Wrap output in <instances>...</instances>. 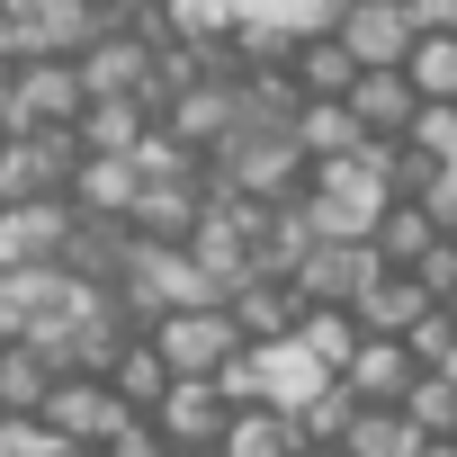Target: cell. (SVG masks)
<instances>
[{
  "mask_svg": "<svg viewBox=\"0 0 457 457\" xmlns=\"http://www.w3.org/2000/svg\"><path fill=\"white\" fill-rule=\"evenodd\" d=\"M206 170H215V188L224 197H252V206H287L296 188H305V153H296V135L287 126H234L215 153H206Z\"/></svg>",
  "mask_w": 457,
  "mask_h": 457,
  "instance_id": "1",
  "label": "cell"
},
{
  "mask_svg": "<svg viewBox=\"0 0 457 457\" xmlns=\"http://www.w3.org/2000/svg\"><path fill=\"white\" fill-rule=\"evenodd\" d=\"M81 72L72 54H19L0 72V135H37V126H72L81 117Z\"/></svg>",
  "mask_w": 457,
  "mask_h": 457,
  "instance_id": "2",
  "label": "cell"
},
{
  "mask_svg": "<svg viewBox=\"0 0 457 457\" xmlns=\"http://www.w3.org/2000/svg\"><path fill=\"white\" fill-rule=\"evenodd\" d=\"M144 341L162 350V368H170V377H215L224 359L243 350V332H234V314H224V296H197V305H162V314L144 323Z\"/></svg>",
  "mask_w": 457,
  "mask_h": 457,
  "instance_id": "3",
  "label": "cell"
},
{
  "mask_svg": "<svg viewBox=\"0 0 457 457\" xmlns=\"http://www.w3.org/2000/svg\"><path fill=\"white\" fill-rule=\"evenodd\" d=\"M72 162H81V135H72V126L0 135V206H37V197H63Z\"/></svg>",
  "mask_w": 457,
  "mask_h": 457,
  "instance_id": "4",
  "label": "cell"
},
{
  "mask_svg": "<svg viewBox=\"0 0 457 457\" xmlns=\"http://www.w3.org/2000/svg\"><path fill=\"white\" fill-rule=\"evenodd\" d=\"M153 126H162V135H179L188 153H215L224 135L243 126V99H234V72H206V81L170 90V99L153 108Z\"/></svg>",
  "mask_w": 457,
  "mask_h": 457,
  "instance_id": "5",
  "label": "cell"
},
{
  "mask_svg": "<svg viewBox=\"0 0 457 457\" xmlns=\"http://www.w3.org/2000/svg\"><path fill=\"white\" fill-rule=\"evenodd\" d=\"M72 72H81V90H90V99H135V108L153 117V90H144V81H153V46H144V37L99 28V37L72 54Z\"/></svg>",
  "mask_w": 457,
  "mask_h": 457,
  "instance_id": "6",
  "label": "cell"
},
{
  "mask_svg": "<svg viewBox=\"0 0 457 457\" xmlns=\"http://www.w3.org/2000/svg\"><path fill=\"white\" fill-rule=\"evenodd\" d=\"M206 188H215V170H188V179H135V197H126V234H135V243H188Z\"/></svg>",
  "mask_w": 457,
  "mask_h": 457,
  "instance_id": "7",
  "label": "cell"
},
{
  "mask_svg": "<svg viewBox=\"0 0 457 457\" xmlns=\"http://www.w3.org/2000/svg\"><path fill=\"white\" fill-rule=\"evenodd\" d=\"M332 37H341V54L368 72V63H403L412 19H403V0H341V10H332Z\"/></svg>",
  "mask_w": 457,
  "mask_h": 457,
  "instance_id": "8",
  "label": "cell"
},
{
  "mask_svg": "<svg viewBox=\"0 0 457 457\" xmlns=\"http://www.w3.org/2000/svg\"><path fill=\"white\" fill-rule=\"evenodd\" d=\"M63 224H72V206H63V197L0 206V270H54V252H63Z\"/></svg>",
  "mask_w": 457,
  "mask_h": 457,
  "instance_id": "9",
  "label": "cell"
},
{
  "mask_svg": "<svg viewBox=\"0 0 457 457\" xmlns=\"http://www.w3.org/2000/svg\"><path fill=\"white\" fill-rule=\"evenodd\" d=\"M341 108H350V126H359L368 144H395V135H403V117H412V81H403L395 63H368V72H350Z\"/></svg>",
  "mask_w": 457,
  "mask_h": 457,
  "instance_id": "10",
  "label": "cell"
},
{
  "mask_svg": "<svg viewBox=\"0 0 457 457\" xmlns=\"http://www.w3.org/2000/svg\"><path fill=\"white\" fill-rule=\"evenodd\" d=\"M108 412H117L108 377H81V368H54V386H46V403H37V421H46L54 439H99Z\"/></svg>",
  "mask_w": 457,
  "mask_h": 457,
  "instance_id": "11",
  "label": "cell"
},
{
  "mask_svg": "<svg viewBox=\"0 0 457 457\" xmlns=\"http://www.w3.org/2000/svg\"><path fill=\"white\" fill-rule=\"evenodd\" d=\"M215 421H224L215 377H170V386L153 395V430H162V448H206Z\"/></svg>",
  "mask_w": 457,
  "mask_h": 457,
  "instance_id": "12",
  "label": "cell"
},
{
  "mask_svg": "<svg viewBox=\"0 0 457 457\" xmlns=\"http://www.w3.org/2000/svg\"><path fill=\"white\" fill-rule=\"evenodd\" d=\"M224 314H234L243 341H287L296 314H305V296L287 278H234V287H224Z\"/></svg>",
  "mask_w": 457,
  "mask_h": 457,
  "instance_id": "13",
  "label": "cell"
},
{
  "mask_svg": "<svg viewBox=\"0 0 457 457\" xmlns=\"http://www.w3.org/2000/svg\"><path fill=\"white\" fill-rule=\"evenodd\" d=\"M332 377L350 386V403H395V395H403V377H412V359H403V341H395V332H359V341H350V359H341Z\"/></svg>",
  "mask_w": 457,
  "mask_h": 457,
  "instance_id": "14",
  "label": "cell"
},
{
  "mask_svg": "<svg viewBox=\"0 0 457 457\" xmlns=\"http://www.w3.org/2000/svg\"><path fill=\"white\" fill-rule=\"evenodd\" d=\"M215 457H287L296 448V430H287V412L278 403H224V421H215V439H206Z\"/></svg>",
  "mask_w": 457,
  "mask_h": 457,
  "instance_id": "15",
  "label": "cell"
},
{
  "mask_svg": "<svg viewBox=\"0 0 457 457\" xmlns=\"http://www.w3.org/2000/svg\"><path fill=\"white\" fill-rule=\"evenodd\" d=\"M126 197H135V153H81L63 179V206L81 215H126Z\"/></svg>",
  "mask_w": 457,
  "mask_h": 457,
  "instance_id": "16",
  "label": "cell"
},
{
  "mask_svg": "<svg viewBox=\"0 0 457 457\" xmlns=\"http://www.w3.org/2000/svg\"><path fill=\"white\" fill-rule=\"evenodd\" d=\"M350 72H359V63L341 54V37H332V28H314V37H296V46H287V81H296L305 99H341V90H350Z\"/></svg>",
  "mask_w": 457,
  "mask_h": 457,
  "instance_id": "17",
  "label": "cell"
},
{
  "mask_svg": "<svg viewBox=\"0 0 457 457\" xmlns=\"http://www.w3.org/2000/svg\"><path fill=\"white\" fill-rule=\"evenodd\" d=\"M287 135H296V153H305V162H341V153H359V144H368V135L350 126V108H341V99H296Z\"/></svg>",
  "mask_w": 457,
  "mask_h": 457,
  "instance_id": "18",
  "label": "cell"
},
{
  "mask_svg": "<svg viewBox=\"0 0 457 457\" xmlns=\"http://www.w3.org/2000/svg\"><path fill=\"white\" fill-rule=\"evenodd\" d=\"M421 305H439V296H421V287H412L403 270H377V278H368V287L350 296V323H359V332H403V323H412Z\"/></svg>",
  "mask_w": 457,
  "mask_h": 457,
  "instance_id": "19",
  "label": "cell"
},
{
  "mask_svg": "<svg viewBox=\"0 0 457 457\" xmlns=\"http://www.w3.org/2000/svg\"><path fill=\"white\" fill-rule=\"evenodd\" d=\"M395 72L412 81V99H457V28H412Z\"/></svg>",
  "mask_w": 457,
  "mask_h": 457,
  "instance_id": "20",
  "label": "cell"
},
{
  "mask_svg": "<svg viewBox=\"0 0 457 457\" xmlns=\"http://www.w3.org/2000/svg\"><path fill=\"white\" fill-rule=\"evenodd\" d=\"M341 457H412L421 448V430L395 412V403H359L350 421H341V439H332Z\"/></svg>",
  "mask_w": 457,
  "mask_h": 457,
  "instance_id": "21",
  "label": "cell"
},
{
  "mask_svg": "<svg viewBox=\"0 0 457 457\" xmlns=\"http://www.w3.org/2000/svg\"><path fill=\"white\" fill-rule=\"evenodd\" d=\"M99 377H108V395H117L126 412H153V395L170 386V368H162V350H153L144 332H135V341H126V350H117V359H108Z\"/></svg>",
  "mask_w": 457,
  "mask_h": 457,
  "instance_id": "22",
  "label": "cell"
},
{
  "mask_svg": "<svg viewBox=\"0 0 457 457\" xmlns=\"http://www.w3.org/2000/svg\"><path fill=\"white\" fill-rule=\"evenodd\" d=\"M395 412H403L421 439H448V421H457V377H448V368H412L403 395H395Z\"/></svg>",
  "mask_w": 457,
  "mask_h": 457,
  "instance_id": "23",
  "label": "cell"
},
{
  "mask_svg": "<svg viewBox=\"0 0 457 457\" xmlns=\"http://www.w3.org/2000/svg\"><path fill=\"white\" fill-rule=\"evenodd\" d=\"M54 386V359L37 341H0V412H37Z\"/></svg>",
  "mask_w": 457,
  "mask_h": 457,
  "instance_id": "24",
  "label": "cell"
},
{
  "mask_svg": "<svg viewBox=\"0 0 457 457\" xmlns=\"http://www.w3.org/2000/svg\"><path fill=\"white\" fill-rule=\"evenodd\" d=\"M332 10L341 0H234V19H261L278 37H314V28H332Z\"/></svg>",
  "mask_w": 457,
  "mask_h": 457,
  "instance_id": "25",
  "label": "cell"
},
{
  "mask_svg": "<svg viewBox=\"0 0 457 457\" xmlns=\"http://www.w3.org/2000/svg\"><path fill=\"white\" fill-rule=\"evenodd\" d=\"M296 341H305L323 368H341L350 341H359V323H350V305H305V314H296Z\"/></svg>",
  "mask_w": 457,
  "mask_h": 457,
  "instance_id": "26",
  "label": "cell"
},
{
  "mask_svg": "<svg viewBox=\"0 0 457 457\" xmlns=\"http://www.w3.org/2000/svg\"><path fill=\"white\" fill-rule=\"evenodd\" d=\"M395 341H403V359H412V368H439V359L457 350V323H448V305H421Z\"/></svg>",
  "mask_w": 457,
  "mask_h": 457,
  "instance_id": "27",
  "label": "cell"
},
{
  "mask_svg": "<svg viewBox=\"0 0 457 457\" xmlns=\"http://www.w3.org/2000/svg\"><path fill=\"white\" fill-rule=\"evenodd\" d=\"M162 28L170 37H224V28H234V0H162Z\"/></svg>",
  "mask_w": 457,
  "mask_h": 457,
  "instance_id": "28",
  "label": "cell"
},
{
  "mask_svg": "<svg viewBox=\"0 0 457 457\" xmlns=\"http://www.w3.org/2000/svg\"><path fill=\"white\" fill-rule=\"evenodd\" d=\"M99 448L108 457H162V430H153V412H108V430H99Z\"/></svg>",
  "mask_w": 457,
  "mask_h": 457,
  "instance_id": "29",
  "label": "cell"
},
{
  "mask_svg": "<svg viewBox=\"0 0 457 457\" xmlns=\"http://www.w3.org/2000/svg\"><path fill=\"white\" fill-rule=\"evenodd\" d=\"M72 439H54L37 412H0V457H63Z\"/></svg>",
  "mask_w": 457,
  "mask_h": 457,
  "instance_id": "30",
  "label": "cell"
},
{
  "mask_svg": "<svg viewBox=\"0 0 457 457\" xmlns=\"http://www.w3.org/2000/svg\"><path fill=\"white\" fill-rule=\"evenodd\" d=\"M403 278H412V287H421V296H448V287H457V243H448V234H439V243H421V252H412V270H403Z\"/></svg>",
  "mask_w": 457,
  "mask_h": 457,
  "instance_id": "31",
  "label": "cell"
},
{
  "mask_svg": "<svg viewBox=\"0 0 457 457\" xmlns=\"http://www.w3.org/2000/svg\"><path fill=\"white\" fill-rule=\"evenodd\" d=\"M412 28H457V0H403Z\"/></svg>",
  "mask_w": 457,
  "mask_h": 457,
  "instance_id": "32",
  "label": "cell"
},
{
  "mask_svg": "<svg viewBox=\"0 0 457 457\" xmlns=\"http://www.w3.org/2000/svg\"><path fill=\"white\" fill-rule=\"evenodd\" d=\"M63 457H108V448H99V439H72V448H63Z\"/></svg>",
  "mask_w": 457,
  "mask_h": 457,
  "instance_id": "33",
  "label": "cell"
},
{
  "mask_svg": "<svg viewBox=\"0 0 457 457\" xmlns=\"http://www.w3.org/2000/svg\"><path fill=\"white\" fill-rule=\"evenodd\" d=\"M412 457H457V448H448V439H421V448H412Z\"/></svg>",
  "mask_w": 457,
  "mask_h": 457,
  "instance_id": "34",
  "label": "cell"
},
{
  "mask_svg": "<svg viewBox=\"0 0 457 457\" xmlns=\"http://www.w3.org/2000/svg\"><path fill=\"white\" fill-rule=\"evenodd\" d=\"M287 457H341V448H305V439H296V448H287Z\"/></svg>",
  "mask_w": 457,
  "mask_h": 457,
  "instance_id": "35",
  "label": "cell"
},
{
  "mask_svg": "<svg viewBox=\"0 0 457 457\" xmlns=\"http://www.w3.org/2000/svg\"><path fill=\"white\" fill-rule=\"evenodd\" d=\"M162 457H215V448H162Z\"/></svg>",
  "mask_w": 457,
  "mask_h": 457,
  "instance_id": "36",
  "label": "cell"
},
{
  "mask_svg": "<svg viewBox=\"0 0 457 457\" xmlns=\"http://www.w3.org/2000/svg\"><path fill=\"white\" fill-rule=\"evenodd\" d=\"M439 305H448V323H457V287H448V296H439Z\"/></svg>",
  "mask_w": 457,
  "mask_h": 457,
  "instance_id": "37",
  "label": "cell"
},
{
  "mask_svg": "<svg viewBox=\"0 0 457 457\" xmlns=\"http://www.w3.org/2000/svg\"><path fill=\"white\" fill-rule=\"evenodd\" d=\"M439 368H448V377H457V350H448V359H439Z\"/></svg>",
  "mask_w": 457,
  "mask_h": 457,
  "instance_id": "38",
  "label": "cell"
},
{
  "mask_svg": "<svg viewBox=\"0 0 457 457\" xmlns=\"http://www.w3.org/2000/svg\"><path fill=\"white\" fill-rule=\"evenodd\" d=\"M448 448H457V421H448Z\"/></svg>",
  "mask_w": 457,
  "mask_h": 457,
  "instance_id": "39",
  "label": "cell"
},
{
  "mask_svg": "<svg viewBox=\"0 0 457 457\" xmlns=\"http://www.w3.org/2000/svg\"><path fill=\"white\" fill-rule=\"evenodd\" d=\"M0 72H10V54H0Z\"/></svg>",
  "mask_w": 457,
  "mask_h": 457,
  "instance_id": "40",
  "label": "cell"
},
{
  "mask_svg": "<svg viewBox=\"0 0 457 457\" xmlns=\"http://www.w3.org/2000/svg\"><path fill=\"white\" fill-rule=\"evenodd\" d=\"M448 243H457V224H448Z\"/></svg>",
  "mask_w": 457,
  "mask_h": 457,
  "instance_id": "41",
  "label": "cell"
},
{
  "mask_svg": "<svg viewBox=\"0 0 457 457\" xmlns=\"http://www.w3.org/2000/svg\"><path fill=\"white\" fill-rule=\"evenodd\" d=\"M448 179H457V162H448Z\"/></svg>",
  "mask_w": 457,
  "mask_h": 457,
  "instance_id": "42",
  "label": "cell"
}]
</instances>
